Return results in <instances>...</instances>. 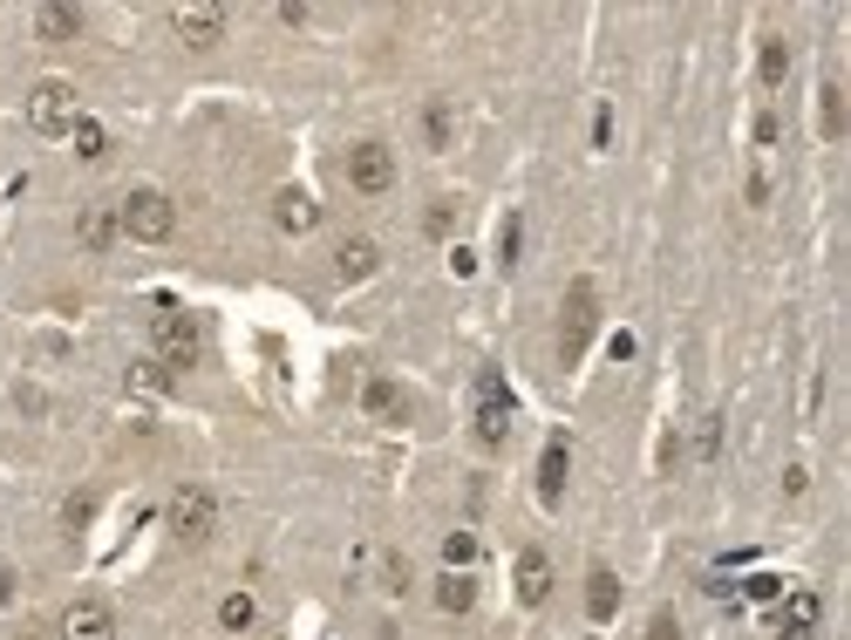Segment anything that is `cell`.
<instances>
[{
	"label": "cell",
	"instance_id": "obj_1",
	"mask_svg": "<svg viewBox=\"0 0 851 640\" xmlns=\"http://www.w3.org/2000/svg\"><path fill=\"white\" fill-rule=\"evenodd\" d=\"M116 233L137 239V246H164V239L177 233V204H171L164 191L137 185L130 198H116Z\"/></svg>",
	"mask_w": 851,
	"mask_h": 640
},
{
	"label": "cell",
	"instance_id": "obj_2",
	"mask_svg": "<svg viewBox=\"0 0 851 640\" xmlns=\"http://www.w3.org/2000/svg\"><path fill=\"white\" fill-rule=\"evenodd\" d=\"M150 348H158V362L177 375V368H198L204 335H198V321H191V314H177V306H158V314H150Z\"/></svg>",
	"mask_w": 851,
	"mask_h": 640
},
{
	"label": "cell",
	"instance_id": "obj_3",
	"mask_svg": "<svg viewBox=\"0 0 851 640\" xmlns=\"http://www.w3.org/2000/svg\"><path fill=\"white\" fill-rule=\"evenodd\" d=\"M592 327H600V287H592V279H573V287H565V321H559V362L565 368H579Z\"/></svg>",
	"mask_w": 851,
	"mask_h": 640
},
{
	"label": "cell",
	"instance_id": "obj_4",
	"mask_svg": "<svg viewBox=\"0 0 851 640\" xmlns=\"http://www.w3.org/2000/svg\"><path fill=\"white\" fill-rule=\"evenodd\" d=\"M75 116H83V102H75V83H62V75H41L28 89V123L41 137H68Z\"/></svg>",
	"mask_w": 851,
	"mask_h": 640
},
{
	"label": "cell",
	"instance_id": "obj_5",
	"mask_svg": "<svg viewBox=\"0 0 851 640\" xmlns=\"http://www.w3.org/2000/svg\"><path fill=\"white\" fill-rule=\"evenodd\" d=\"M171 531L185 545H204L218 531V498L204 491V484H177V491H171Z\"/></svg>",
	"mask_w": 851,
	"mask_h": 640
},
{
	"label": "cell",
	"instance_id": "obj_6",
	"mask_svg": "<svg viewBox=\"0 0 851 640\" xmlns=\"http://www.w3.org/2000/svg\"><path fill=\"white\" fill-rule=\"evenodd\" d=\"M225 8L218 0H185V8H171V35L185 41V48H218L225 41Z\"/></svg>",
	"mask_w": 851,
	"mask_h": 640
},
{
	"label": "cell",
	"instance_id": "obj_7",
	"mask_svg": "<svg viewBox=\"0 0 851 640\" xmlns=\"http://www.w3.org/2000/svg\"><path fill=\"white\" fill-rule=\"evenodd\" d=\"M348 185H354L361 198H381V191L396 185V150H389V143H375V137H368V143H354V150H348Z\"/></svg>",
	"mask_w": 851,
	"mask_h": 640
},
{
	"label": "cell",
	"instance_id": "obj_8",
	"mask_svg": "<svg viewBox=\"0 0 851 640\" xmlns=\"http://www.w3.org/2000/svg\"><path fill=\"white\" fill-rule=\"evenodd\" d=\"M477 437H484V443H504V437H511V389H504L498 368L477 375Z\"/></svg>",
	"mask_w": 851,
	"mask_h": 640
},
{
	"label": "cell",
	"instance_id": "obj_9",
	"mask_svg": "<svg viewBox=\"0 0 851 640\" xmlns=\"http://www.w3.org/2000/svg\"><path fill=\"white\" fill-rule=\"evenodd\" d=\"M361 409H368L375 423H389V429H402L409 416H416L409 389H402V381H389V375H368V381H361Z\"/></svg>",
	"mask_w": 851,
	"mask_h": 640
},
{
	"label": "cell",
	"instance_id": "obj_10",
	"mask_svg": "<svg viewBox=\"0 0 851 640\" xmlns=\"http://www.w3.org/2000/svg\"><path fill=\"white\" fill-rule=\"evenodd\" d=\"M62 640H116V613H110V600H68V613H62Z\"/></svg>",
	"mask_w": 851,
	"mask_h": 640
},
{
	"label": "cell",
	"instance_id": "obj_11",
	"mask_svg": "<svg viewBox=\"0 0 851 640\" xmlns=\"http://www.w3.org/2000/svg\"><path fill=\"white\" fill-rule=\"evenodd\" d=\"M511 586H518V606H546L552 600V559L538 545H525L518 566H511Z\"/></svg>",
	"mask_w": 851,
	"mask_h": 640
},
{
	"label": "cell",
	"instance_id": "obj_12",
	"mask_svg": "<svg viewBox=\"0 0 851 640\" xmlns=\"http://www.w3.org/2000/svg\"><path fill=\"white\" fill-rule=\"evenodd\" d=\"M381 273V246L375 239H341L334 246V279H348V287H361V279Z\"/></svg>",
	"mask_w": 851,
	"mask_h": 640
},
{
	"label": "cell",
	"instance_id": "obj_13",
	"mask_svg": "<svg viewBox=\"0 0 851 640\" xmlns=\"http://www.w3.org/2000/svg\"><path fill=\"white\" fill-rule=\"evenodd\" d=\"M83 28H89V14L68 8V0H41V8H35V35L41 41H75Z\"/></svg>",
	"mask_w": 851,
	"mask_h": 640
},
{
	"label": "cell",
	"instance_id": "obj_14",
	"mask_svg": "<svg viewBox=\"0 0 851 640\" xmlns=\"http://www.w3.org/2000/svg\"><path fill=\"white\" fill-rule=\"evenodd\" d=\"M273 225H279V233H293V239H300V233H314V225H321V204L306 198V191H293V185H287V191L273 198Z\"/></svg>",
	"mask_w": 851,
	"mask_h": 640
},
{
	"label": "cell",
	"instance_id": "obj_15",
	"mask_svg": "<svg viewBox=\"0 0 851 640\" xmlns=\"http://www.w3.org/2000/svg\"><path fill=\"white\" fill-rule=\"evenodd\" d=\"M75 239H83V252H110L123 233H116V204H89L83 218H75Z\"/></svg>",
	"mask_w": 851,
	"mask_h": 640
},
{
	"label": "cell",
	"instance_id": "obj_16",
	"mask_svg": "<svg viewBox=\"0 0 851 640\" xmlns=\"http://www.w3.org/2000/svg\"><path fill=\"white\" fill-rule=\"evenodd\" d=\"M565 470H573V450H565V437H552L546 456H538V498H546V504L565 498Z\"/></svg>",
	"mask_w": 851,
	"mask_h": 640
},
{
	"label": "cell",
	"instance_id": "obj_17",
	"mask_svg": "<svg viewBox=\"0 0 851 640\" xmlns=\"http://www.w3.org/2000/svg\"><path fill=\"white\" fill-rule=\"evenodd\" d=\"M784 75H790V41L769 28L763 48H756V83H763V89H784Z\"/></svg>",
	"mask_w": 851,
	"mask_h": 640
},
{
	"label": "cell",
	"instance_id": "obj_18",
	"mask_svg": "<svg viewBox=\"0 0 851 640\" xmlns=\"http://www.w3.org/2000/svg\"><path fill=\"white\" fill-rule=\"evenodd\" d=\"M817 130H824V143H844V83L838 75L817 89Z\"/></svg>",
	"mask_w": 851,
	"mask_h": 640
},
{
	"label": "cell",
	"instance_id": "obj_19",
	"mask_svg": "<svg viewBox=\"0 0 851 640\" xmlns=\"http://www.w3.org/2000/svg\"><path fill=\"white\" fill-rule=\"evenodd\" d=\"M436 606H443V613H471L477 606V579L443 566V579H436Z\"/></svg>",
	"mask_w": 851,
	"mask_h": 640
},
{
	"label": "cell",
	"instance_id": "obj_20",
	"mask_svg": "<svg viewBox=\"0 0 851 640\" xmlns=\"http://www.w3.org/2000/svg\"><path fill=\"white\" fill-rule=\"evenodd\" d=\"M586 613H592V620H613V613H621V579H613L606 566L586 579Z\"/></svg>",
	"mask_w": 851,
	"mask_h": 640
},
{
	"label": "cell",
	"instance_id": "obj_21",
	"mask_svg": "<svg viewBox=\"0 0 851 640\" xmlns=\"http://www.w3.org/2000/svg\"><path fill=\"white\" fill-rule=\"evenodd\" d=\"M68 143H75V158H83V164H102V158H110V130H102L96 116H75Z\"/></svg>",
	"mask_w": 851,
	"mask_h": 640
},
{
	"label": "cell",
	"instance_id": "obj_22",
	"mask_svg": "<svg viewBox=\"0 0 851 640\" xmlns=\"http://www.w3.org/2000/svg\"><path fill=\"white\" fill-rule=\"evenodd\" d=\"M218 627L225 633H252V627H260V600H252V593H225L218 600Z\"/></svg>",
	"mask_w": 851,
	"mask_h": 640
},
{
	"label": "cell",
	"instance_id": "obj_23",
	"mask_svg": "<svg viewBox=\"0 0 851 640\" xmlns=\"http://www.w3.org/2000/svg\"><path fill=\"white\" fill-rule=\"evenodd\" d=\"M817 613H824V600H817L811 586H804V593H790V600H784V627H797V633H817Z\"/></svg>",
	"mask_w": 851,
	"mask_h": 640
},
{
	"label": "cell",
	"instance_id": "obj_24",
	"mask_svg": "<svg viewBox=\"0 0 851 640\" xmlns=\"http://www.w3.org/2000/svg\"><path fill=\"white\" fill-rule=\"evenodd\" d=\"M423 137H429V150H450V137H456V116H450V102L436 96L429 110H423Z\"/></svg>",
	"mask_w": 851,
	"mask_h": 640
},
{
	"label": "cell",
	"instance_id": "obj_25",
	"mask_svg": "<svg viewBox=\"0 0 851 640\" xmlns=\"http://www.w3.org/2000/svg\"><path fill=\"white\" fill-rule=\"evenodd\" d=\"M443 566L450 573H477V531H450L443 539Z\"/></svg>",
	"mask_w": 851,
	"mask_h": 640
},
{
	"label": "cell",
	"instance_id": "obj_26",
	"mask_svg": "<svg viewBox=\"0 0 851 640\" xmlns=\"http://www.w3.org/2000/svg\"><path fill=\"white\" fill-rule=\"evenodd\" d=\"M171 381H177V375H171V368L158 362V354H150V362H137V368H130V389H137V396H164Z\"/></svg>",
	"mask_w": 851,
	"mask_h": 640
},
{
	"label": "cell",
	"instance_id": "obj_27",
	"mask_svg": "<svg viewBox=\"0 0 851 640\" xmlns=\"http://www.w3.org/2000/svg\"><path fill=\"white\" fill-rule=\"evenodd\" d=\"M742 593H750L756 606H769V600H784V579L777 573H750V579H742Z\"/></svg>",
	"mask_w": 851,
	"mask_h": 640
},
{
	"label": "cell",
	"instance_id": "obj_28",
	"mask_svg": "<svg viewBox=\"0 0 851 640\" xmlns=\"http://www.w3.org/2000/svg\"><path fill=\"white\" fill-rule=\"evenodd\" d=\"M450 225H456V198H436V204H429V218H423V233H429V239H443Z\"/></svg>",
	"mask_w": 851,
	"mask_h": 640
},
{
	"label": "cell",
	"instance_id": "obj_29",
	"mask_svg": "<svg viewBox=\"0 0 851 640\" xmlns=\"http://www.w3.org/2000/svg\"><path fill=\"white\" fill-rule=\"evenodd\" d=\"M89 511H96V498H89V491H75V498L62 504V525H68V539H75V531L89 525Z\"/></svg>",
	"mask_w": 851,
	"mask_h": 640
},
{
	"label": "cell",
	"instance_id": "obj_30",
	"mask_svg": "<svg viewBox=\"0 0 851 640\" xmlns=\"http://www.w3.org/2000/svg\"><path fill=\"white\" fill-rule=\"evenodd\" d=\"M715 450H722V416H702V429H694V456L709 464Z\"/></svg>",
	"mask_w": 851,
	"mask_h": 640
},
{
	"label": "cell",
	"instance_id": "obj_31",
	"mask_svg": "<svg viewBox=\"0 0 851 640\" xmlns=\"http://www.w3.org/2000/svg\"><path fill=\"white\" fill-rule=\"evenodd\" d=\"M381 579H389V593H409V559H381Z\"/></svg>",
	"mask_w": 851,
	"mask_h": 640
},
{
	"label": "cell",
	"instance_id": "obj_32",
	"mask_svg": "<svg viewBox=\"0 0 851 640\" xmlns=\"http://www.w3.org/2000/svg\"><path fill=\"white\" fill-rule=\"evenodd\" d=\"M648 640H681V620H675V613H654V620H648Z\"/></svg>",
	"mask_w": 851,
	"mask_h": 640
},
{
	"label": "cell",
	"instance_id": "obj_33",
	"mask_svg": "<svg viewBox=\"0 0 851 640\" xmlns=\"http://www.w3.org/2000/svg\"><path fill=\"white\" fill-rule=\"evenodd\" d=\"M518 246H525V225H518V218H504V266L518 260Z\"/></svg>",
	"mask_w": 851,
	"mask_h": 640
},
{
	"label": "cell",
	"instance_id": "obj_34",
	"mask_svg": "<svg viewBox=\"0 0 851 640\" xmlns=\"http://www.w3.org/2000/svg\"><path fill=\"white\" fill-rule=\"evenodd\" d=\"M784 491H790V498H804V491H811V470H804V464H790V470H784Z\"/></svg>",
	"mask_w": 851,
	"mask_h": 640
},
{
	"label": "cell",
	"instance_id": "obj_35",
	"mask_svg": "<svg viewBox=\"0 0 851 640\" xmlns=\"http://www.w3.org/2000/svg\"><path fill=\"white\" fill-rule=\"evenodd\" d=\"M279 21H287V28H306V21H314V8H300V0H287V8H279Z\"/></svg>",
	"mask_w": 851,
	"mask_h": 640
},
{
	"label": "cell",
	"instance_id": "obj_36",
	"mask_svg": "<svg viewBox=\"0 0 851 640\" xmlns=\"http://www.w3.org/2000/svg\"><path fill=\"white\" fill-rule=\"evenodd\" d=\"M14 600V573H0V606H8Z\"/></svg>",
	"mask_w": 851,
	"mask_h": 640
},
{
	"label": "cell",
	"instance_id": "obj_37",
	"mask_svg": "<svg viewBox=\"0 0 851 640\" xmlns=\"http://www.w3.org/2000/svg\"><path fill=\"white\" fill-rule=\"evenodd\" d=\"M21 640H41V633H21Z\"/></svg>",
	"mask_w": 851,
	"mask_h": 640
}]
</instances>
